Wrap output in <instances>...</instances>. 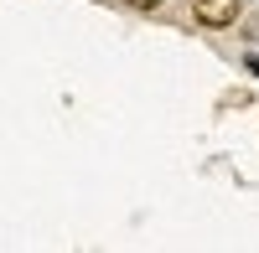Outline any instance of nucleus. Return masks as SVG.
I'll list each match as a JSON object with an SVG mask.
<instances>
[{
    "instance_id": "7ed1b4c3",
    "label": "nucleus",
    "mask_w": 259,
    "mask_h": 253,
    "mask_svg": "<svg viewBox=\"0 0 259 253\" xmlns=\"http://www.w3.org/2000/svg\"><path fill=\"white\" fill-rule=\"evenodd\" d=\"M119 6H130V11H156L161 0H119Z\"/></svg>"
},
{
    "instance_id": "f257e3e1",
    "label": "nucleus",
    "mask_w": 259,
    "mask_h": 253,
    "mask_svg": "<svg viewBox=\"0 0 259 253\" xmlns=\"http://www.w3.org/2000/svg\"><path fill=\"white\" fill-rule=\"evenodd\" d=\"M239 16H244V0H192V21L207 26V31L239 26Z\"/></svg>"
},
{
    "instance_id": "f03ea898",
    "label": "nucleus",
    "mask_w": 259,
    "mask_h": 253,
    "mask_svg": "<svg viewBox=\"0 0 259 253\" xmlns=\"http://www.w3.org/2000/svg\"><path fill=\"white\" fill-rule=\"evenodd\" d=\"M244 36H249V41H259V11H249V16H244Z\"/></svg>"
}]
</instances>
